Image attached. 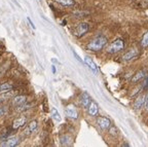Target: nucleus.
I'll list each match as a JSON object with an SVG mask.
<instances>
[{"instance_id":"f257e3e1","label":"nucleus","mask_w":148,"mask_h":147,"mask_svg":"<svg viewBox=\"0 0 148 147\" xmlns=\"http://www.w3.org/2000/svg\"><path fill=\"white\" fill-rule=\"evenodd\" d=\"M107 43V37L104 35H99L96 36L95 38H92L86 45V48L92 52H99L102 48L104 47L105 44Z\"/></svg>"},{"instance_id":"f03ea898","label":"nucleus","mask_w":148,"mask_h":147,"mask_svg":"<svg viewBox=\"0 0 148 147\" xmlns=\"http://www.w3.org/2000/svg\"><path fill=\"white\" fill-rule=\"evenodd\" d=\"M123 48H125V41H123V39L117 38L107 45L106 52L108 54H115L120 51H123Z\"/></svg>"},{"instance_id":"7ed1b4c3","label":"nucleus","mask_w":148,"mask_h":147,"mask_svg":"<svg viewBox=\"0 0 148 147\" xmlns=\"http://www.w3.org/2000/svg\"><path fill=\"white\" fill-rule=\"evenodd\" d=\"M88 29H90V26H88V23H81L78 26H76V28L74 29L73 35L76 37H81L88 32Z\"/></svg>"},{"instance_id":"20e7f679","label":"nucleus","mask_w":148,"mask_h":147,"mask_svg":"<svg viewBox=\"0 0 148 147\" xmlns=\"http://www.w3.org/2000/svg\"><path fill=\"white\" fill-rule=\"evenodd\" d=\"M20 143V139L18 137H9V138L3 140L2 142L0 143L1 147H16Z\"/></svg>"},{"instance_id":"39448f33","label":"nucleus","mask_w":148,"mask_h":147,"mask_svg":"<svg viewBox=\"0 0 148 147\" xmlns=\"http://www.w3.org/2000/svg\"><path fill=\"white\" fill-rule=\"evenodd\" d=\"M97 122L99 124V126L102 130H108L111 126V122L110 120L107 118V117H103V116H99L97 118Z\"/></svg>"},{"instance_id":"423d86ee","label":"nucleus","mask_w":148,"mask_h":147,"mask_svg":"<svg viewBox=\"0 0 148 147\" xmlns=\"http://www.w3.org/2000/svg\"><path fill=\"white\" fill-rule=\"evenodd\" d=\"M147 72H148V70L146 69V68H143V69L139 70V71L137 72V73L135 74L134 76H133L132 82L133 83H136V82H138V81H140V80H142V79H144V78H145L146 76H147Z\"/></svg>"},{"instance_id":"0eeeda50","label":"nucleus","mask_w":148,"mask_h":147,"mask_svg":"<svg viewBox=\"0 0 148 147\" xmlns=\"http://www.w3.org/2000/svg\"><path fill=\"white\" fill-rule=\"evenodd\" d=\"M26 103H27V97L26 96H16L12 100V106L16 108L23 106Z\"/></svg>"},{"instance_id":"6e6552de","label":"nucleus","mask_w":148,"mask_h":147,"mask_svg":"<svg viewBox=\"0 0 148 147\" xmlns=\"http://www.w3.org/2000/svg\"><path fill=\"white\" fill-rule=\"evenodd\" d=\"M26 122H27V117L26 116L18 117V118H16V120H14V122H12V128H14V130L20 129V128L25 126Z\"/></svg>"},{"instance_id":"1a4fd4ad","label":"nucleus","mask_w":148,"mask_h":147,"mask_svg":"<svg viewBox=\"0 0 148 147\" xmlns=\"http://www.w3.org/2000/svg\"><path fill=\"white\" fill-rule=\"evenodd\" d=\"M65 112H66V115H67L68 117H70V118H75V120H76L77 117H78V113H77V110H76V108H75L73 105L67 106V108H66Z\"/></svg>"},{"instance_id":"9d476101","label":"nucleus","mask_w":148,"mask_h":147,"mask_svg":"<svg viewBox=\"0 0 148 147\" xmlns=\"http://www.w3.org/2000/svg\"><path fill=\"white\" fill-rule=\"evenodd\" d=\"M88 114L92 115V116H97L98 112H99V106L96 102L92 101L90 104L88 105Z\"/></svg>"},{"instance_id":"9b49d317","label":"nucleus","mask_w":148,"mask_h":147,"mask_svg":"<svg viewBox=\"0 0 148 147\" xmlns=\"http://www.w3.org/2000/svg\"><path fill=\"white\" fill-rule=\"evenodd\" d=\"M138 55H139V52L137 51V49H135V48L134 49H130L129 52H127V53L123 56V60H125V61L133 60V59H135Z\"/></svg>"},{"instance_id":"f8f14e48","label":"nucleus","mask_w":148,"mask_h":147,"mask_svg":"<svg viewBox=\"0 0 148 147\" xmlns=\"http://www.w3.org/2000/svg\"><path fill=\"white\" fill-rule=\"evenodd\" d=\"M80 102H81V104H82L83 107L88 108V105H90V102H92V98H90V96L88 94V93L84 92V93H82V95H81V97H80Z\"/></svg>"},{"instance_id":"ddd939ff","label":"nucleus","mask_w":148,"mask_h":147,"mask_svg":"<svg viewBox=\"0 0 148 147\" xmlns=\"http://www.w3.org/2000/svg\"><path fill=\"white\" fill-rule=\"evenodd\" d=\"M36 129H37V122L36 120H33V122H31L30 124H28L26 126L24 133H25V135H31L33 132H35Z\"/></svg>"},{"instance_id":"4468645a","label":"nucleus","mask_w":148,"mask_h":147,"mask_svg":"<svg viewBox=\"0 0 148 147\" xmlns=\"http://www.w3.org/2000/svg\"><path fill=\"white\" fill-rule=\"evenodd\" d=\"M14 95H16V92L14 91V89L7 91V92L1 93V94H0V102H3V101H6V100L12 99Z\"/></svg>"},{"instance_id":"2eb2a0df","label":"nucleus","mask_w":148,"mask_h":147,"mask_svg":"<svg viewBox=\"0 0 148 147\" xmlns=\"http://www.w3.org/2000/svg\"><path fill=\"white\" fill-rule=\"evenodd\" d=\"M145 99H146L145 95H142V96L139 97L138 99H137L134 103V108L136 109V110H138V109L141 108L142 106L144 105V103H145Z\"/></svg>"},{"instance_id":"dca6fc26","label":"nucleus","mask_w":148,"mask_h":147,"mask_svg":"<svg viewBox=\"0 0 148 147\" xmlns=\"http://www.w3.org/2000/svg\"><path fill=\"white\" fill-rule=\"evenodd\" d=\"M84 62H86V64L88 65V66L90 67V69H92L94 72H97L98 71L97 65H96L95 62H94V61L92 60V58H90V57H88V56H86V57L84 58Z\"/></svg>"},{"instance_id":"f3484780","label":"nucleus","mask_w":148,"mask_h":147,"mask_svg":"<svg viewBox=\"0 0 148 147\" xmlns=\"http://www.w3.org/2000/svg\"><path fill=\"white\" fill-rule=\"evenodd\" d=\"M14 89V84L10 82H3L0 84V94L1 93H4V92H7L9 90H12Z\"/></svg>"},{"instance_id":"a211bd4d","label":"nucleus","mask_w":148,"mask_h":147,"mask_svg":"<svg viewBox=\"0 0 148 147\" xmlns=\"http://www.w3.org/2000/svg\"><path fill=\"white\" fill-rule=\"evenodd\" d=\"M56 2L63 6H73L75 5V0H55Z\"/></svg>"},{"instance_id":"6ab92c4d","label":"nucleus","mask_w":148,"mask_h":147,"mask_svg":"<svg viewBox=\"0 0 148 147\" xmlns=\"http://www.w3.org/2000/svg\"><path fill=\"white\" fill-rule=\"evenodd\" d=\"M60 140H61V143H62V145H64V146H65V145H70V144H71L72 139H71V137H70V136L63 135V136H61Z\"/></svg>"},{"instance_id":"aec40b11","label":"nucleus","mask_w":148,"mask_h":147,"mask_svg":"<svg viewBox=\"0 0 148 147\" xmlns=\"http://www.w3.org/2000/svg\"><path fill=\"white\" fill-rule=\"evenodd\" d=\"M51 116H53V120H57V122H61V115H60V113L57 111L56 108H51Z\"/></svg>"},{"instance_id":"412c9836","label":"nucleus","mask_w":148,"mask_h":147,"mask_svg":"<svg viewBox=\"0 0 148 147\" xmlns=\"http://www.w3.org/2000/svg\"><path fill=\"white\" fill-rule=\"evenodd\" d=\"M141 45L143 46V47H147L148 46V32H146L145 34L143 35V37H142Z\"/></svg>"},{"instance_id":"4be33fe9","label":"nucleus","mask_w":148,"mask_h":147,"mask_svg":"<svg viewBox=\"0 0 148 147\" xmlns=\"http://www.w3.org/2000/svg\"><path fill=\"white\" fill-rule=\"evenodd\" d=\"M7 111H8V108H7L5 105H0V117L4 116L5 114L7 113Z\"/></svg>"},{"instance_id":"5701e85b","label":"nucleus","mask_w":148,"mask_h":147,"mask_svg":"<svg viewBox=\"0 0 148 147\" xmlns=\"http://www.w3.org/2000/svg\"><path fill=\"white\" fill-rule=\"evenodd\" d=\"M75 16H77V19H79V18H81V16H83V14H88V12H75Z\"/></svg>"},{"instance_id":"b1692460","label":"nucleus","mask_w":148,"mask_h":147,"mask_svg":"<svg viewBox=\"0 0 148 147\" xmlns=\"http://www.w3.org/2000/svg\"><path fill=\"white\" fill-rule=\"evenodd\" d=\"M144 106H145V109L148 110V95L146 96V99H145V103H144Z\"/></svg>"},{"instance_id":"393cba45","label":"nucleus","mask_w":148,"mask_h":147,"mask_svg":"<svg viewBox=\"0 0 148 147\" xmlns=\"http://www.w3.org/2000/svg\"><path fill=\"white\" fill-rule=\"evenodd\" d=\"M27 20H28V22H29V24L31 25V27H32L33 29H35V26H34V24H33V22L31 21V19L30 18H27Z\"/></svg>"},{"instance_id":"a878e982","label":"nucleus","mask_w":148,"mask_h":147,"mask_svg":"<svg viewBox=\"0 0 148 147\" xmlns=\"http://www.w3.org/2000/svg\"><path fill=\"white\" fill-rule=\"evenodd\" d=\"M114 131H116V129H115V128H114V126H112V128H111L110 133L112 134V135H116V132H115V133H114Z\"/></svg>"},{"instance_id":"bb28decb","label":"nucleus","mask_w":148,"mask_h":147,"mask_svg":"<svg viewBox=\"0 0 148 147\" xmlns=\"http://www.w3.org/2000/svg\"><path fill=\"white\" fill-rule=\"evenodd\" d=\"M51 70H53V73H55V72H56V68H55V66H53V68H51Z\"/></svg>"}]
</instances>
